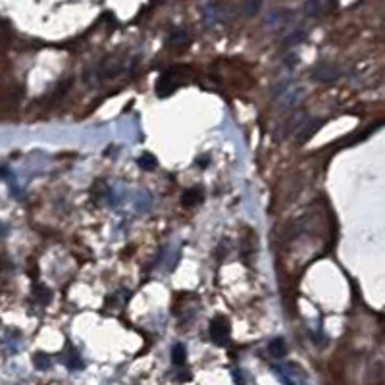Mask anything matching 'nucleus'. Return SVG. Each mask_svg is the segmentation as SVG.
<instances>
[{"mask_svg":"<svg viewBox=\"0 0 385 385\" xmlns=\"http://www.w3.org/2000/svg\"><path fill=\"white\" fill-rule=\"evenodd\" d=\"M187 79H189V77H187V70H185V68H172L169 72H166L160 77L156 91H158L160 96H166V95H169V93H174L179 85H183Z\"/></svg>","mask_w":385,"mask_h":385,"instance_id":"obj_1","label":"nucleus"},{"mask_svg":"<svg viewBox=\"0 0 385 385\" xmlns=\"http://www.w3.org/2000/svg\"><path fill=\"white\" fill-rule=\"evenodd\" d=\"M210 337L212 341L220 347H225L229 343V322L224 316H218L210 324Z\"/></svg>","mask_w":385,"mask_h":385,"instance_id":"obj_2","label":"nucleus"},{"mask_svg":"<svg viewBox=\"0 0 385 385\" xmlns=\"http://www.w3.org/2000/svg\"><path fill=\"white\" fill-rule=\"evenodd\" d=\"M314 77L320 81H335L339 77V70L331 64H320L314 70Z\"/></svg>","mask_w":385,"mask_h":385,"instance_id":"obj_3","label":"nucleus"},{"mask_svg":"<svg viewBox=\"0 0 385 385\" xmlns=\"http://www.w3.org/2000/svg\"><path fill=\"white\" fill-rule=\"evenodd\" d=\"M320 127H322V120H314V121L308 120L305 123V127L298 131V143H306Z\"/></svg>","mask_w":385,"mask_h":385,"instance_id":"obj_4","label":"nucleus"},{"mask_svg":"<svg viewBox=\"0 0 385 385\" xmlns=\"http://www.w3.org/2000/svg\"><path fill=\"white\" fill-rule=\"evenodd\" d=\"M201 201H202L201 189H189V191L183 193V199H181L183 206H187V208H191V206H195V204H199Z\"/></svg>","mask_w":385,"mask_h":385,"instance_id":"obj_5","label":"nucleus"},{"mask_svg":"<svg viewBox=\"0 0 385 385\" xmlns=\"http://www.w3.org/2000/svg\"><path fill=\"white\" fill-rule=\"evenodd\" d=\"M268 351H270V354H272V356H275V358H281V356H285V353H287L285 341H283L281 337H275V339H272V341H270V345H268Z\"/></svg>","mask_w":385,"mask_h":385,"instance_id":"obj_6","label":"nucleus"},{"mask_svg":"<svg viewBox=\"0 0 385 385\" xmlns=\"http://www.w3.org/2000/svg\"><path fill=\"white\" fill-rule=\"evenodd\" d=\"M329 6H333V4H329V2H306L305 4L308 16H322L328 12Z\"/></svg>","mask_w":385,"mask_h":385,"instance_id":"obj_7","label":"nucleus"},{"mask_svg":"<svg viewBox=\"0 0 385 385\" xmlns=\"http://www.w3.org/2000/svg\"><path fill=\"white\" fill-rule=\"evenodd\" d=\"M185 360H187V353H185V347L181 345V343H177V345L174 347V351H172V362H174L176 366H183Z\"/></svg>","mask_w":385,"mask_h":385,"instance_id":"obj_8","label":"nucleus"},{"mask_svg":"<svg viewBox=\"0 0 385 385\" xmlns=\"http://www.w3.org/2000/svg\"><path fill=\"white\" fill-rule=\"evenodd\" d=\"M156 164H158V162H156V158H154L151 153H144L143 156L139 158V166H141L143 169H154L156 168Z\"/></svg>","mask_w":385,"mask_h":385,"instance_id":"obj_9","label":"nucleus"},{"mask_svg":"<svg viewBox=\"0 0 385 385\" xmlns=\"http://www.w3.org/2000/svg\"><path fill=\"white\" fill-rule=\"evenodd\" d=\"M33 364L39 370H48L50 368V358H48V354H45V353H37L33 356Z\"/></svg>","mask_w":385,"mask_h":385,"instance_id":"obj_10","label":"nucleus"},{"mask_svg":"<svg viewBox=\"0 0 385 385\" xmlns=\"http://www.w3.org/2000/svg\"><path fill=\"white\" fill-rule=\"evenodd\" d=\"M66 364H68L72 370H81V368H83V362H81V358L77 356V353H70V356L66 358Z\"/></svg>","mask_w":385,"mask_h":385,"instance_id":"obj_11","label":"nucleus"},{"mask_svg":"<svg viewBox=\"0 0 385 385\" xmlns=\"http://www.w3.org/2000/svg\"><path fill=\"white\" fill-rule=\"evenodd\" d=\"M260 8V2H249V4H245V14L247 16H254V12Z\"/></svg>","mask_w":385,"mask_h":385,"instance_id":"obj_12","label":"nucleus"},{"mask_svg":"<svg viewBox=\"0 0 385 385\" xmlns=\"http://www.w3.org/2000/svg\"><path fill=\"white\" fill-rule=\"evenodd\" d=\"M35 295H37V297H39L40 301H42V303H47V301H50V293H48L47 289H39V291H37Z\"/></svg>","mask_w":385,"mask_h":385,"instance_id":"obj_13","label":"nucleus"}]
</instances>
